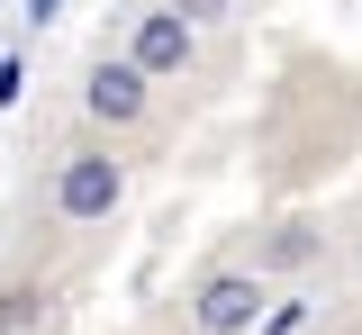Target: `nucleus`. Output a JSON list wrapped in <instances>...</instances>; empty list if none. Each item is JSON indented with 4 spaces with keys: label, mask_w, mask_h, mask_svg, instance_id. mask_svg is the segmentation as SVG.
Segmentation results:
<instances>
[{
    "label": "nucleus",
    "mask_w": 362,
    "mask_h": 335,
    "mask_svg": "<svg viewBox=\"0 0 362 335\" xmlns=\"http://www.w3.org/2000/svg\"><path fill=\"white\" fill-rule=\"evenodd\" d=\"M54 208H64V218H109V208H118V163H109V154H73V163L54 172Z\"/></svg>",
    "instance_id": "obj_1"
},
{
    "label": "nucleus",
    "mask_w": 362,
    "mask_h": 335,
    "mask_svg": "<svg viewBox=\"0 0 362 335\" xmlns=\"http://www.w3.org/2000/svg\"><path fill=\"white\" fill-rule=\"evenodd\" d=\"M254 308H263V290L245 281V272H218V281H199V299H190V317H199L209 335H245Z\"/></svg>",
    "instance_id": "obj_2"
},
{
    "label": "nucleus",
    "mask_w": 362,
    "mask_h": 335,
    "mask_svg": "<svg viewBox=\"0 0 362 335\" xmlns=\"http://www.w3.org/2000/svg\"><path fill=\"white\" fill-rule=\"evenodd\" d=\"M145 82H154V73H145V64H136V54H127V64H100V73H90V109H100V118H136V109H145Z\"/></svg>",
    "instance_id": "obj_3"
},
{
    "label": "nucleus",
    "mask_w": 362,
    "mask_h": 335,
    "mask_svg": "<svg viewBox=\"0 0 362 335\" xmlns=\"http://www.w3.org/2000/svg\"><path fill=\"white\" fill-rule=\"evenodd\" d=\"M181 54H190V18H181V9L136 18V64H145V73H181Z\"/></svg>",
    "instance_id": "obj_4"
},
{
    "label": "nucleus",
    "mask_w": 362,
    "mask_h": 335,
    "mask_svg": "<svg viewBox=\"0 0 362 335\" xmlns=\"http://www.w3.org/2000/svg\"><path fill=\"white\" fill-rule=\"evenodd\" d=\"M218 9H226V0H181V18H218Z\"/></svg>",
    "instance_id": "obj_5"
},
{
    "label": "nucleus",
    "mask_w": 362,
    "mask_h": 335,
    "mask_svg": "<svg viewBox=\"0 0 362 335\" xmlns=\"http://www.w3.org/2000/svg\"><path fill=\"white\" fill-rule=\"evenodd\" d=\"M54 9H64V0H28V18H54Z\"/></svg>",
    "instance_id": "obj_6"
}]
</instances>
